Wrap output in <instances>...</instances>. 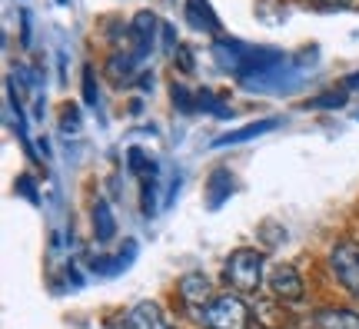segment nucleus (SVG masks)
<instances>
[{
    "instance_id": "b1692460",
    "label": "nucleus",
    "mask_w": 359,
    "mask_h": 329,
    "mask_svg": "<svg viewBox=\"0 0 359 329\" xmlns=\"http://www.w3.org/2000/svg\"><path fill=\"white\" fill-rule=\"evenodd\" d=\"M57 4H70V0H57Z\"/></svg>"
},
{
    "instance_id": "423d86ee",
    "label": "nucleus",
    "mask_w": 359,
    "mask_h": 329,
    "mask_svg": "<svg viewBox=\"0 0 359 329\" xmlns=\"http://www.w3.org/2000/svg\"><path fill=\"white\" fill-rule=\"evenodd\" d=\"M127 326L130 329H173L156 303H137L127 313Z\"/></svg>"
},
{
    "instance_id": "f8f14e48",
    "label": "nucleus",
    "mask_w": 359,
    "mask_h": 329,
    "mask_svg": "<svg viewBox=\"0 0 359 329\" xmlns=\"http://www.w3.org/2000/svg\"><path fill=\"white\" fill-rule=\"evenodd\" d=\"M276 123H280V120H259V123L240 127V130H233V133H226V137H219V140H217V147H226V143H243V140H253V137H259V133H269V130H276Z\"/></svg>"
},
{
    "instance_id": "6ab92c4d",
    "label": "nucleus",
    "mask_w": 359,
    "mask_h": 329,
    "mask_svg": "<svg viewBox=\"0 0 359 329\" xmlns=\"http://www.w3.org/2000/svg\"><path fill=\"white\" fill-rule=\"evenodd\" d=\"M173 57H177V64H180V70H183V74H190L193 70V53L187 51V47H180L177 53H173Z\"/></svg>"
},
{
    "instance_id": "aec40b11",
    "label": "nucleus",
    "mask_w": 359,
    "mask_h": 329,
    "mask_svg": "<svg viewBox=\"0 0 359 329\" xmlns=\"http://www.w3.org/2000/svg\"><path fill=\"white\" fill-rule=\"evenodd\" d=\"M339 107V103H346V93H336V97H323V100H313V107Z\"/></svg>"
},
{
    "instance_id": "1a4fd4ad",
    "label": "nucleus",
    "mask_w": 359,
    "mask_h": 329,
    "mask_svg": "<svg viewBox=\"0 0 359 329\" xmlns=\"http://www.w3.org/2000/svg\"><path fill=\"white\" fill-rule=\"evenodd\" d=\"M187 20H190L196 30H203V34H217L219 30V20L213 7H210V0H187Z\"/></svg>"
},
{
    "instance_id": "6e6552de",
    "label": "nucleus",
    "mask_w": 359,
    "mask_h": 329,
    "mask_svg": "<svg viewBox=\"0 0 359 329\" xmlns=\"http://www.w3.org/2000/svg\"><path fill=\"white\" fill-rule=\"evenodd\" d=\"M180 296L190 306H206L213 300V290H210V279L200 276V273H187L180 279Z\"/></svg>"
},
{
    "instance_id": "f257e3e1",
    "label": "nucleus",
    "mask_w": 359,
    "mask_h": 329,
    "mask_svg": "<svg viewBox=\"0 0 359 329\" xmlns=\"http://www.w3.org/2000/svg\"><path fill=\"white\" fill-rule=\"evenodd\" d=\"M223 279H226L236 293H257L259 283H263V253H259V250H250V246L230 253V260L223 266Z\"/></svg>"
},
{
    "instance_id": "4468645a",
    "label": "nucleus",
    "mask_w": 359,
    "mask_h": 329,
    "mask_svg": "<svg viewBox=\"0 0 359 329\" xmlns=\"http://www.w3.org/2000/svg\"><path fill=\"white\" fill-rule=\"evenodd\" d=\"M196 107H200V110H213V114H219V116L230 114V110L217 100V93H213V90H200V93H196Z\"/></svg>"
},
{
    "instance_id": "9b49d317",
    "label": "nucleus",
    "mask_w": 359,
    "mask_h": 329,
    "mask_svg": "<svg viewBox=\"0 0 359 329\" xmlns=\"http://www.w3.org/2000/svg\"><path fill=\"white\" fill-rule=\"evenodd\" d=\"M137 57L133 53H110V60H107V74H110V80L114 83H130L133 76H137Z\"/></svg>"
},
{
    "instance_id": "4be33fe9",
    "label": "nucleus",
    "mask_w": 359,
    "mask_h": 329,
    "mask_svg": "<svg viewBox=\"0 0 359 329\" xmlns=\"http://www.w3.org/2000/svg\"><path fill=\"white\" fill-rule=\"evenodd\" d=\"M24 47H30V17L24 13Z\"/></svg>"
},
{
    "instance_id": "0eeeda50",
    "label": "nucleus",
    "mask_w": 359,
    "mask_h": 329,
    "mask_svg": "<svg viewBox=\"0 0 359 329\" xmlns=\"http://www.w3.org/2000/svg\"><path fill=\"white\" fill-rule=\"evenodd\" d=\"M316 329H359V313L356 309H339V306H326L313 316Z\"/></svg>"
},
{
    "instance_id": "9d476101",
    "label": "nucleus",
    "mask_w": 359,
    "mask_h": 329,
    "mask_svg": "<svg viewBox=\"0 0 359 329\" xmlns=\"http://www.w3.org/2000/svg\"><path fill=\"white\" fill-rule=\"evenodd\" d=\"M114 233H116V216L110 210V203L97 200L93 203V236H97V243H110Z\"/></svg>"
},
{
    "instance_id": "a211bd4d",
    "label": "nucleus",
    "mask_w": 359,
    "mask_h": 329,
    "mask_svg": "<svg viewBox=\"0 0 359 329\" xmlns=\"http://www.w3.org/2000/svg\"><path fill=\"white\" fill-rule=\"evenodd\" d=\"M160 34H163V51H167L170 57H173V53L180 51V43H177V40H173V27H170V24H163V27H160Z\"/></svg>"
},
{
    "instance_id": "f3484780",
    "label": "nucleus",
    "mask_w": 359,
    "mask_h": 329,
    "mask_svg": "<svg viewBox=\"0 0 359 329\" xmlns=\"http://www.w3.org/2000/svg\"><path fill=\"white\" fill-rule=\"evenodd\" d=\"M173 103H177L180 110H193V107H196V97H193L190 90H183V87H173Z\"/></svg>"
},
{
    "instance_id": "dca6fc26",
    "label": "nucleus",
    "mask_w": 359,
    "mask_h": 329,
    "mask_svg": "<svg viewBox=\"0 0 359 329\" xmlns=\"http://www.w3.org/2000/svg\"><path fill=\"white\" fill-rule=\"evenodd\" d=\"M60 127H64V133H77L80 130V110L77 107H64V123H60Z\"/></svg>"
},
{
    "instance_id": "412c9836",
    "label": "nucleus",
    "mask_w": 359,
    "mask_h": 329,
    "mask_svg": "<svg viewBox=\"0 0 359 329\" xmlns=\"http://www.w3.org/2000/svg\"><path fill=\"white\" fill-rule=\"evenodd\" d=\"M346 90L359 93V74H349V76H346Z\"/></svg>"
},
{
    "instance_id": "ddd939ff",
    "label": "nucleus",
    "mask_w": 359,
    "mask_h": 329,
    "mask_svg": "<svg viewBox=\"0 0 359 329\" xmlns=\"http://www.w3.org/2000/svg\"><path fill=\"white\" fill-rule=\"evenodd\" d=\"M230 193H233V177L226 170H217V173L210 177V206L217 210L223 200H230Z\"/></svg>"
},
{
    "instance_id": "20e7f679",
    "label": "nucleus",
    "mask_w": 359,
    "mask_h": 329,
    "mask_svg": "<svg viewBox=\"0 0 359 329\" xmlns=\"http://www.w3.org/2000/svg\"><path fill=\"white\" fill-rule=\"evenodd\" d=\"M163 24H156V13H150V11H140L133 20H130V53L137 57V60H143L147 53L154 51V43H156V30H160Z\"/></svg>"
},
{
    "instance_id": "2eb2a0df",
    "label": "nucleus",
    "mask_w": 359,
    "mask_h": 329,
    "mask_svg": "<svg viewBox=\"0 0 359 329\" xmlns=\"http://www.w3.org/2000/svg\"><path fill=\"white\" fill-rule=\"evenodd\" d=\"M83 100H87L90 107L100 103V93H97V87H93V67H83Z\"/></svg>"
},
{
    "instance_id": "39448f33",
    "label": "nucleus",
    "mask_w": 359,
    "mask_h": 329,
    "mask_svg": "<svg viewBox=\"0 0 359 329\" xmlns=\"http://www.w3.org/2000/svg\"><path fill=\"white\" fill-rule=\"evenodd\" d=\"M269 290H273V296H280L283 303H296L299 296H303V279H299V273H296V266L290 263H276L273 269H269Z\"/></svg>"
},
{
    "instance_id": "7ed1b4c3",
    "label": "nucleus",
    "mask_w": 359,
    "mask_h": 329,
    "mask_svg": "<svg viewBox=\"0 0 359 329\" xmlns=\"http://www.w3.org/2000/svg\"><path fill=\"white\" fill-rule=\"evenodd\" d=\"M330 269H333L336 283L353 300H359V243H349V240L336 243L330 250Z\"/></svg>"
},
{
    "instance_id": "f03ea898",
    "label": "nucleus",
    "mask_w": 359,
    "mask_h": 329,
    "mask_svg": "<svg viewBox=\"0 0 359 329\" xmlns=\"http://www.w3.org/2000/svg\"><path fill=\"white\" fill-rule=\"evenodd\" d=\"M203 323L210 329H250V306L236 293H219L203 306Z\"/></svg>"
},
{
    "instance_id": "5701e85b",
    "label": "nucleus",
    "mask_w": 359,
    "mask_h": 329,
    "mask_svg": "<svg viewBox=\"0 0 359 329\" xmlns=\"http://www.w3.org/2000/svg\"><path fill=\"white\" fill-rule=\"evenodd\" d=\"M320 4H326V7H349L353 0H320Z\"/></svg>"
}]
</instances>
